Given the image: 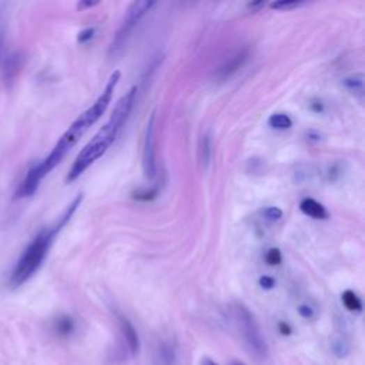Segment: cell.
I'll return each instance as SVG.
<instances>
[{
  "label": "cell",
  "instance_id": "cell-27",
  "mask_svg": "<svg viewBox=\"0 0 365 365\" xmlns=\"http://www.w3.org/2000/svg\"><path fill=\"white\" fill-rule=\"evenodd\" d=\"M263 6H264V3H263V2H257V3H250V5H249V8H250V9H256V10H257V9H260V8H263Z\"/></svg>",
  "mask_w": 365,
  "mask_h": 365
},
{
  "label": "cell",
  "instance_id": "cell-18",
  "mask_svg": "<svg viewBox=\"0 0 365 365\" xmlns=\"http://www.w3.org/2000/svg\"><path fill=\"white\" fill-rule=\"evenodd\" d=\"M263 216L268 222H277V220H280L283 217V211L280 208H277V207H268V208H265L263 211Z\"/></svg>",
  "mask_w": 365,
  "mask_h": 365
},
{
  "label": "cell",
  "instance_id": "cell-23",
  "mask_svg": "<svg viewBox=\"0 0 365 365\" xmlns=\"http://www.w3.org/2000/svg\"><path fill=\"white\" fill-rule=\"evenodd\" d=\"M298 313H300V316L304 317V318H311L313 314H314L313 309L309 307V306H300V307H298Z\"/></svg>",
  "mask_w": 365,
  "mask_h": 365
},
{
  "label": "cell",
  "instance_id": "cell-21",
  "mask_svg": "<svg viewBox=\"0 0 365 365\" xmlns=\"http://www.w3.org/2000/svg\"><path fill=\"white\" fill-rule=\"evenodd\" d=\"M93 36H95V29L81 30V32H80L79 36H77V42H79V43H87Z\"/></svg>",
  "mask_w": 365,
  "mask_h": 365
},
{
  "label": "cell",
  "instance_id": "cell-24",
  "mask_svg": "<svg viewBox=\"0 0 365 365\" xmlns=\"http://www.w3.org/2000/svg\"><path fill=\"white\" fill-rule=\"evenodd\" d=\"M280 331H281L283 336H290V334H291V328L286 323H280Z\"/></svg>",
  "mask_w": 365,
  "mask_h": 365
},
{
  "label": "cell",
  "instance_id": "cell-16",
  "mask_svg": "<svg viewBox=\"0 0 365 365\" xmlns=\"http://www.w3.org/2000/svg\"><path fill=\"white\" fill-rule=\"evenodd\" d=\"M210 157H211V137L208 133H205L200 141V162L203 164V169L208 167Z\"/></svg>",
  "mask_w": 365,
  "mask_h": 365
},
{
  "label": "cell",
  "instance_id": "cell-9",
  "mask_svg": "<svg viewBox=\"0 0 365 365\" xmlns=\"http://www.w3.org/2000/svg\"><path fill=\"white\" fill-rule=\"evenodd\" d=\"M177 351L173 343L162 341L157 344L153 354V365H176Z\"/></svg>",
  "mask_w": 365,
  "mask_h": 365
},
{
  "label": "cell",
  "instance_id": "cell-26",
  "mask_svg": "<svg viewBox=\"0 0 365 365\" xmlns=\"http://www.w3.org/2000/svg\"><path fill=\"white\" fill-rule=\"evenodd\" d=\"M200 365H217V364H216L215 361H212V359H210V358H203Z\"/></svg>",
  "mask_w": 365,
  "mask_h": 365
},
{
  "label": "cell",
  "instance_id": "cell-19",
  "mask_svg": "<svg viewBox=\"0 0 365 365\" xmlns=\"http://www.w3.org/2000/svg\"><path fill=\"white\" fill-rule=\"evenodd\" d=\"M281 260H283L281 253H280V250H277V249H271V250L267 253V256H265V261H267L270 265H277V264L281 263Z\"/></svg>",
  "mask_w": 365,
  "mask_h": 365
},
{
  "label": "cell",
  "instance_id": "cell-11",
  "mask_svg": "<svg viewBox=\"0 0 365 365\" xmlns=\"http://www.w3.org/2000/svg\"><path fill=\"white\" fill-rule=\"evenodd\" d=\"M300 208L301 211L304 212V215L311 217V219H317V220H324L328 217V211L325 210V207L316 201L314 199H306L302 200L301 204H300Z\"/></svg>",
  "mask_w": 365,
  "mask_h": 365
},
{
  "label": "cell",
  "instance_id": "cell-1",
  "mask_svg": "<svg viewBox=\"0 0 365 365\" xmlns=\"http://www.w3.org/2000/svg\"><path fill=\"white\" fill-rule=\"evenodd\" d=\"M120 80V72H114L107 84L106 88L103 90V93L99 96V99L93 103V106L88 107L86 111H83L75 121L72 126L66 130V133L60 137L54 148L50 151V155L39 164L30 169L23 178L20 187L16 192V197L23 199V197H30L33 196L39 186L40 181L60 163L63 160V157L68 155V151L80 140V137L93 126L96 121L103 116L106 109L109 107L111 98H113V91Z\"/></svg>",
  "mask_w": 365,
  "mask_h": 365
},
{
  "label": "cell",
  "instance_id": "cell-28",
  "mask_svg": "<svg viewBox=\"0 0 365 365\" xmlns=\"http://www.w3.org/2000/svg\"><path fill=\"white\" fill-rule=\"evenodd\" d=\"M233 365H244V364H241V362H234Z\"/></svg>",
  "mask_w": 365,
  "mask_h": 365
},
{
  "label": "cell",
  "instance_id": "cell-22",
  "mask_svg": "<svg viewBox=\"0 0 365 365\" xmlns=\"http://www.w3.org/2000/svg\"><path fill=\"white\" fill-rule=\"evenodd\" d=\"M260 286H261L264 290H271V288H274V286H276V280H274L272 277L264 276V277L260 279Z\"/></svg>",
  "mask_w": 365,
  "mask_h": 365
},
{
  "label": "cell",
  "instance_id": "cell-8",
  "mask_svg": "<svg viewBox=\"0 0 365 365\" xmlns=\"http://www.w3.org/2000/svg\"><path fill=\"white\" fill-rule=\"evenodd\" d=\"M247 56H249L247 50H240V52L234 53L233 56H230L228 60H226V62L217 70V77L220 80H226L230 76H233L242 65H244V62L247 60Z\"/></svg>",
  "mask_w": 365,
  "mask_h": 365
},
{
  "label": "cell",
  "instance_id": "cell-7",
  "mask_svg": "<svg viewBox=\"0 0 365 365\" xmlns=\"http://www.w3.org/2000/svg\"><path fill=\"white\" fill-rule=\"evenodd\" d=\"M117 321H118L121 337H123L127 345V350L130 351L132 355H136L140 350V339H139V334L136 328L125 316H121V314H117Z\"/></svg>",
  "mask_w": 365,
  "mask_h": 365
},
{
  "label": "cell",
  "instance_id": "cell-14",
  "mask_svg": "<svg viewBox=\"0 0 365 365\" xmlns=\"http://www.w3.org/2000/svg\"><path fill=\"white\" fill-rule=\"evenodd\" d=\"M343 304L347 310L352 313H361L362 311V301L361 298L351 290H347L343 293Z\"/></svg>",
  "mask_w": 365,
  "mask_h": 365
},
{
  "label": "cell",
  "instance_id": "cell-5",
  "mask_svg": "<svg viewBox=\"0 0 365 365\" xmlns=\"http://www.w3.org/2000/svg\"><path fill=\"white\" fill-rule=\"evenodd\" d=\"M153 6H155V2H148V0H141V2H134L130 5L123 23H121L120 29L117 30V33L111 42V46H110L111 57L123 52L130 35L133 33L134 27L141 20V17Z\"/></svg>",
  "mask_w": 365,
  "mask_h": 365
},
{
  "label": "cell",
  "instance_id": "cell-13",
  "mask_svg": "<svg viewBox=\"0 0 365 365\" xmlns=\"http://www.w3.org/2000/svg\"><path fill=\"white\" fill-rule=\"evenodd\" d=\"M344 86L352 91L354 95H357L359 99H362V95H364V75L362 73H357V75H352L350 77H347L344 80Z\"/></svg>",
  "mask_w": 365,
  "mask_h": 365
},
{
  "label": "cell",
  "instance_id": "cell-10",
  "mask_svg": "<svg viewBox=\"0 0 365 365\" xmlns=\"http://www.w3.org/2000/svg\"><path fill=\"white\" fill-rule=\"evenodd\" d=\"M0 68H2L5 83L8 86H12V83L15 81V79L19 73V69L22 68V56L19 53L8 54Z\"/></svg>",
  "mask_w": 365,
  "mask_h": 365
},
{
  "label": "cell",
  "instance_id": "cell-2",
  "mask_svg": "<svg viewBox=\"0 0 365 365\" xmlns=\"http://www.w3.org/2000/svg\"><path fill=\"white\" fill-rule=\"evenodd\" d=\"M136 95H137V87H132L127 93L118 100L107 123L96 133V136L91 139L79 153L77 159L75 160L68 174L69 182L79 178L91 164H93L98 159H100L106 153L107 148L111 146L116 136L118 134L120 129L123 127L127 121L132 113V109L136 103Z\"/></svg>",
  "mask_w": 365,
  "mask_h": 365
},
{
  "label": "cell",
  "instance_id": "cell-4",
  "mask_svg": "<svg viewBox=\"0 0 365 365\" xmlns=\"http://www.w3.org/2000/svg\"><path fill=\"white\" fill-rule=\"evenodd\" d=\"M230 316L235 331L250 354L258 359H265L268 357V345L254 316L249 311V309L242 306V304H234Z\"/></svg>",
  "mask_w": 365,
  "mask_h": 365
},
{
  "label": "cell",
  "instance_id": "cell-6",
  "mask_svg": "<svg viewBox=\"0 0 365 365\" xmlns=\"http://www.w3.org/2000/svg\"><path fill=\"white\" fill-rule=\"evenodd\" d=\"M155 113L150 116V120L146 129L144 148H143V170L147 178H153L156 176V148H155Z\"/></svg>",
  "mask_w": 365,
  "mask_h": 365
},
{
  "label": "cell",
  "instance_id": "cell-12",
  "mask_svg": "<svg viewBox=\"0 0 365 365\" xmlns=\"http://www.w3.org/2000/svg\"><path fill=\"white\" fill-rule=\"evenodd\" d=\"M6 32H8V16L3 5H0V66H2L6 53Z\"/></svg>",
  "mask_w": 365,
  "mask_h": 365
},
{
  "label": "cell",
  "instance_id": "cell-15",
  "mask_svg": "<svg viewBox=\"0 0 365 365\" xmlns=\"http://www.w3.org/2000/svg\"><path fill=\"white\" fill-rule=\"evenodd\" d=\"M54 329H56V332L59 334V336L68 337V336H70V334L75 329V321H73V318H70L68 316L59 317L56 320V323H54Z\"/></svg>",
  "mask_w": 365,
  "mask_h": 365
},
{
  "label": "cell",
  "instance_id": "cell-17",
  "mask_svg": "<svg viewBox=\"0 0 365 365\" xmlns=\"http://www.w3.org/2000/svg\"><path fill=\"white\" fill-rule=\"evenodd\" d=\"M268 123L271 127L274 129H279V130H284V129H290L293 126V121L287 114L279 113V114H272L268 118Z\"/></svg>",
  "mask_w": 365,
  "mask_h": 365
},
{
  "label": "cell",
  "instance_id": "cell-3",
  "mask_svg": "<svg viewBox=\"0 0 365 365\" xmlns=\"http://www.w3.org/2000/svg\"><path fill=\"white\" fill-rule=\"evenodd\" d=\"M83 200V196L79 194L72 204L65 210V212L60 219L47 228H43L35 238L33 241L30 242V244L26 247V250L23 251V254L20 256L15 270L12 271V276L9 280L10 287L17 288L20 286H23L26 281H29L32 279L36 271L40 268V265L43 264L50 246L53 244V241L56 238V235L62 231V228L70 222L72 216L75 215V211L77 210V207L80 205Z\"/></svg>",
  "mask_w": 365,
  "mask_h": 365
},
{
  "label": "cell",
  "instance_id": "cell-25",
  "mask_svg": "<svg viewBox=\"0 0 365 365\" xmlns=\"http://www.w3.org/2000/svg\"><path fill=\"white\" fill-rule=\"evenodd\" d=\"M96 5H99V2H80V3L77 5V8H79V9H84V8H93V6H96Z\"/></svg>",
  "mask_w": 365,
  "mask_h": 365
},
{
  "label": "cell",
  "instance_id": "cell-20",
  "mask_svg": "<svg viewBox=\"0 0 365 365\" xmlns=\"http://www.w3.org/2000/svg\"><path fill=\"white\" fill-rule=\"evenodd\" d=\"M302 2H276V3H272L271 8L272 9H280V10H290V9H295L298 6H301Z\"/></svg>",
  "mask_w": 365,
  "mask_h": 365
}]
</instances>
